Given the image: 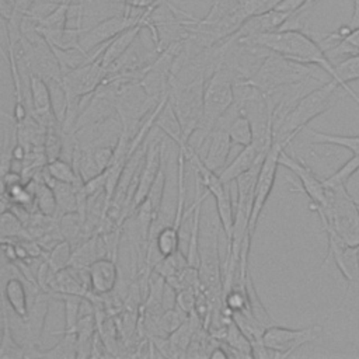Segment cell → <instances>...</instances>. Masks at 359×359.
<instances>
[{
	"label": "cell",
	"instance_id": "obj_1",
	"mask_svg": "<svg viewBox=\"0 0 359 359\" xmlns=\"http://www.w3.org/2000/svg\"><path fill=\"white\" fill-rule=\"evenodd\" d=\"M238 43L261 46L299 63L320 67L331 79L338 81L335 65L331 62L325 49L310 35L297 28L278 29Z\"/></svg>",
	"mask_w": 359,
	"mask_h": 359
},
{
	"label": "cell",
	"instance_id": "obj_2",
	"mask_svg": "<svg viewBox=\"0 0 359 359\" xmlns=\"http://www.w3.org/2000/svg\"><path fill=\"white\" fill-rule=\"evenodd\" d=\"M338 88H342L341 84L331 79L320 87L300 95L285 116L273 126V139L290 144L296 135L306 129L314 118L327 112L332 107L334 95Z\"/></svg>",
	"mask_w": 359,
	"mask_h": 359
},
{
	"label": "cell",
	"instance_id": "obj_3",
	"mask_svg": "<svg viewBox=\"0 0 359 359\" xmlns=\"http://www.w3.org/2000/svg\"><path fill=\"white\" fill-rule=\"evenodd\" d=\"M236 77L233 70L224 63L219 62L217 66L209 73L203 88V114L199 132L198 144H203L208 135L217 125V122L227 114L236 101Z\"/></svg>",
	"mask_w": 359,
	"mask_h": 359
},
{
	"label": "cell",
	"instance_id": "obj_4",
	"mask_svg": "<svg viewBox=\"0 0 359 359\" xmlns=\"http://www.w3.org/2000/svg\"><path fill=\"white\" fill-rule=\"evenodd\" d=\"M310 80H317L313 66L268 50L255 73L247 81L265 94H271L282 88L306 84Z\"/></svg>",
	"mask_w": 359,
	"mask_h": 359
},
{
	"label": "cell",
	"instance_id": "obj_5",
	"mask_svg": "<svg viewBox=\"0 0 359 359\" xmlns=\"http://www.w3.org/2000/svg\"><path fill=\"white\" fill-rule=\"evenodd\" d=\"M328 203L313 209L318 213L323 227L328 226L349 245H359V203L346 187L327 188Z\"/></svg>",
	"mask_w": 359,
	"mask_h": 359
},
{
	"label": "cell",
	"instance_id": "obj_6",
	"mask_svg": "<svg viewBox=\"0 0 359 359\" xmlns=\"http://www.w3.org/2000/svg\"><path fill=\"white\" fill-rule=\"evenodd\" d=\"M206 74H199L188 83H171L168 100L182 128L184 140L189 143L195 132L201 129L203 114V88Z\"/></svg>",
	"mask_w": 359,
	"mask_h": 359
},
{
	"label": "cell",
	"instance_id": "obj_7",
	"mask_svg": "<svg viewBox=\"0 0 359 359\" xmlns=\"http://www.w3.org/2000/svg\"><path fill=\"white\" fill-rule=\"evenodd\" d=\"M160 101L161 100L151 97L140 81H125L122 79L115 98V109L121 119L122 132L133 137V133H136L143 119Z\"/></svg>",
	"mask_w": 359,
	"mask_h": 359
},
{
	"label": "cell",
	"instance_id": "obj_8",
	"mask_svg": "<svg viewBox=\"0 0 359 359\" xmlns=\"http://www.w3.org/2000/svg\"><path fill=\"white\" fill-rule=\"evenodd\" d=\"M107 76L108 70L101 65L100 56H93L88 62L63 73L60 84L66 95V102L86 100L104 83Z\"/></svg>",
	"mask_w": 359,
	"mask_h": 359
},
{
	"label": "cell",
	"instance_id": "obj_9",
	"mask_svg": "<svg viewBox=\"0 0 359 359\" xmlns=\"http://www.w3.org/2000/svg\"><path fill=\"white\" fill-rule=\"evenodd\" d=\"M323 332V325L314 324L304 328H289L283 325H269L262 332V344L273 352L275 358H286L300 346L316 341Z\"/></svg>",
	"mask_w": 359,
	"mask_h": 359
},
{
	"label": "cell",
	"instance_id": "obj_10",
	"mask_svg": "<svg viewBox=\"0 0 359 359\" xmlns=\"http://www.w3.org/2000/svg\"><path fill=\"white\" fill-rule=\"evenodd\" d=\"M289 144L286 142L282 140H276L273 139L272 146L269 147L268 153L265 154L262 163H261V168L258 172V178H257V184H255V198H254V206H252V212H251V217H250V224H248V231L250 236L252 237L254 230L258 224L259 216L266 205V201L273 189L275 185V180H276V172L278 168L280 167L279 164V158H280V153L287 147Z\"/></svg>",
	"mask_w": 359,
	"mask_h": 359
},
{
	"label": "cell",
	"instance_id": "obj_11",
	"mask_svg": "<svg viewBox=\"0 0 359 359\" xmlns=\"http://www.w3.org/2000/svg\"><path fill=\"white\" fill-rule=\"evenodd\" d=\"M142 13L143 10L125 8L123 14L108 17L101 22H98L97 25L86 28L80 41V48L91 55L93 52L98 50L101 46L107 45L112 38H115L122 31L128 29L132 25L140 24Z\"/></svg>",
	"mask_w": 359,
	"mask_h": 359
},
{
	"label": "cell",
	"instance_id": "obj_12",
	"mask_svg": "<svg viewBox=\"0 0 359 359\" xmlns=\"http://www.w3.org/2000/svg\"><path fill=\"white\" fill-rule=\"evenodd\" d=\"M279 164L289 171H292L300 181V188L302 191L307 195L310 199V209L316 208H324L328 203V191L314 171L300 158L296 156H290L286 153V149L280 153Z\"/></svg>",
	"mask_w": 359,
	"mask_h": 359
},
{
	"label": "cell",
	"instance_id": "obj_13",
	"mask_svg": "<svg viewBox=\"0 0 359 359\" xmlns=\"http://www.w3.org/2000/svg\"><path fill=\"white\" fill-rule=\"evenodd\" d=\"M293 14L280 10H269L261 14H255L244 20V22L234 31L227 39L234 42H245L262 34L282 29Z\"/></svg>",
	"mask_w": 359,
	"mask_h": 359
},
{
	"label": "cell",
	"instance_id": "obj_14",
	"mask_svg": "<svg viewBox=\"0 0 359 359\" xmlns=\"http://www.w3.org/2000/svg\"><path fill=\"white\" fill-rule=\"evenodd\" d=\"M163 154H164V143L160 140H153L146 150L144 160L142 164V168L139 171L137 177V185L132 202V212L144 202V199L149 196L157 175L163 167Z\"/></svg>",
	"mask_w": 359,
	"mask_h": 359
},
{
	"label": "cell",
	"instance_id": "obj_15",
	"mask_svg": "<svg viewBox=\"0 0 359 359\" xmlns=\"http://www.w3.org/2000/svg\"><path fill=\"white\" fill-rule=\"evenodd\" d=\"M28 88L31 95V111L32 116L45 128L59 123L52 104V91L49 83L35 73L28 76ZM60 125V123H59Z\"/></svg>",
	"mask_w": 359,
	"mask_h": 359
},
{
	"label": "cell",
	"instance_id": "obj_16",
	"mask_svg": "<svg viewBox=\"0 0 359 359\" xmlns=\"http://www.w3.org/2000/svg\"><path fill=\"white\" fill-rule=\"evenodd\" d=\"M205 143L208 144L206 151L205 156L201 157L203 164L216 172L222 171L227 163V157L233 144L227 132V121L226 125L223 121H219L208 135Z\"/></svg>",
	"mask_w": 359,
	"mask_h": 359
},
{
	"label": "cell",
	"instance_id": "obj_17",
	"mask_svg": "<svg viewBox=\"0 0 359 359\" xmlns=\"http://www.w3.org/2000/svg\"><path fill=\"white\" fill-rule=\"evenodd\" d=\"M49 294L50 293L43 290L36 292L32 306L29 307L28 316L24 320H21L24 324V344L25 349L28 351L36 348V344L42 335L49 310Z\"/></svg>",
	"mask_w": 359,
	"mask_h": 359
},
{
	"label": "cell",
	"instance_id": "obj_18",
	"mask_svg": "<svg viewBox=\"0 0 359 359\" xmlns=\"http://www.w3.org/2000/svg\"><path fill=\"white\" fill-rule=\"evenodd\" d=\"M87 272L91 293L105 296L114 292L118 282V266L115 259L101 257L87 268Z\"/></svg>",
	"mask_w": 359,
	"mask_h": 359
},
{
	"label": "cell",
	"instance_id": "obj_19",
	"mask_svg": "<svg viewBox=\"0 0 359 359\" xmlns=\"http://www.w3.org/2000/svg\"><path fill=\"white\" fill-rule=\"evenodd\" d=\"M269 150V149H268ZM268 150L261 149L258 144L251 143L245 147H243L237 156L224 165L222 171H219V177L224 184H231L236 178H238L241 174L247 172L250 168H252L259 160L265 157Z\"/></svg>",
	"mask_w": 359,
	"mask_h": 359
},
{
	"label": "cell",
	"instance_id": "obj_20",
	"mask_svg": "<svg viewBox=\"0 0 359 359\" xmlns=\"http://www.w3.org/2000/svg\"><path fill=\"white\" fill-rule=\"evenodd\" d=\"M144 27L142 24H136L129 27L128 29L122 31L121 34H118L115 38H112L105 46L102 53L100 55L101 59V65L108 70L118 59H121L128 49L133 45V42L137 39V36L140 35L142 29Z\"/></svg>",
	"mask_w": 359,
	"mask_h": 359
},
{
	"label": "cell",
	"instance_id": "obj_21",
	"mask_svg": "<svg viewBox=\"0 0 359 359\" xmlns=\"http://www.w3.org/2000/svg\"><path fill=\"white\" fill-rule=\"evenodd\" d=\"M222 344L226 346L230 358H254L251 339L231 317H227L226 320L224 332L222 335Z\"/></svg>",
	"mask_w": 359,
	"mask_h": 359
},
{
	"label": "cell",
	"instance_id": "obj_22",
	"mask_svg": "<svg viewBox=\"0 0 359 359\" xmlns=\"http://www.w3.org/2000/svg\"><path fill=\"white\" fill-rule=\"evenodd\" d=\"M3 299L4 303L20 320H24L28 316L29 304L27 296V286L21 278L14 276L6 280L3 289Z\"/></svg>",
	"mask_w": 359,
	"mask_h": 359
},
{
	"label": "cell",
	"instance_id": "obj_23",
	"mask_svg": "<svg viewBox=\"0 0 359 359\" xmlns=\"http://www.w3.org/2000/svg\"><path fill=\"white\" fill-rule=\"evenodd\" d=\"M230 109L224 115L227 118V132L231 139V143L236 146L245 147L251 143H254V129L250 122V119L237 111L234 105V114L230 115Z\"/></svg>",
	"mask_w": 359,
	"mask_h": 359
},
{
	"label": "cell",
	"instance_id": "obj_24",
	"mask_svg": "<svg viewBox=\"0 0 359 359\" xmlns=\"http://www.w3.org/2000/svg\"><path fill=\"white\" fill-rule=\"evenodd\" d=\"M42 178L46 184H50L52 181H59V182H67V184H76L81 181V175L77 172L74 168L73 163L69 160H63L62 157L49 161L43 171H42ZM84 181V180H83Z\"/></svg>",
	"mask_w": 359,
	"mask_h": 359
},
{
	"label": "cell",
	"instance_id": "obj_25",
	"mask_svg": "<svg viewBox=\"0 0 359 359\" xmlns=\"http://www.w3.org/2000/svg\"><path fill=\"white\" fill-rule=\"evenodd\" d=\"M86 28L81 24H76V27H66L63 29L57 31H48V32H41L45 39L60 49H74L80 48V41L84 34Z\"/></svg>",
	"mask_w": 359,
	"mask_h": 359
},
{
	"label": "cell",
	"instance_id": "obj_26",
	"mask_svg": "<svg viewBox=\"0 0 359 359\" xmlns=\"http://www.w3.org/2000/svg\"><path fill=\"white\" fill-rule=\"evenodd\" d=\"M147 244H154L161 257H167L180 250V229L172 223L163 226L156 234L149 236Z\"/></svg>",
	"mask_w": 359,
	"mask_h": 359
},
{
	"label": "cell",
	"instance_id": "obj_27",
	"mask_svg": "<svg viewBox=\"0 0 359 359\" xmlns=\"http://www.w3.org/2000/svg\"><path fill=\"white\" fill-rule=\"evenodd\" d=\"M6 306L7 304L3 302V330H1V342H0V359H21L27 356V351H25V346L18 344L13 335Z\"/></svg>",
	"mask_w": 359,
	"mask_h": 359
},
{
	"label": "cell",
	"instance_id": "obj_28",
	"mask_svg": "<svg viewBox=\"0 0 359 359\" xmlns=\"http://www.w3.org/2000/svg\"><path fill=\"white\" fill-rule=\"evenodd\" d=\"M309 133V139L311 143H328L335 144L341 149L351 151L352 154H359V135H335V133H325L311 128L306 129Z\"/></svg>",
	"mask_w": 359,
	"mask_h": 359
},
{
	"label": "cell",
	"instance_id": "obj_29",
	"mask_svg": "<svg viewBox=\"0 0 359 359\" xmlns=\"http://www.w3.org/2000/svg\"><path fill=\"white\" fill-rule=\"evenodd\" d=\"M83 181V180H81ZM53 188L56 202H57V213H73L79 210V195H77V182L76 184H67V182H59L53 181L50 184Z\"/></svg>",
	"mask_w": 359,
	"mask_h": 359
},
{
	"label": "cell",
	"instance_id": "obj_30",
	"mask_svg": "<svg viewBox=\"0 0 359 359\" xmlns=\"http://www.w3.org/2000/svg\"><path fill=\"white\" fill-rule=\"evenodd\" d=\"M0 233L3 241H11V238H34L24 222L11 209L1 212Z\"/></svg>",
	"mask_w": 359,
	"mask_h": 359
},
{
	"label": "cell",
	"instance_id": "obj_31",
	"mask_svg": "<svg viewBox=\"0 0 359 359\" xmlns=\"http://www.w3.org/2000/svg\"><path fill=\"white\" fill-rule=\"evenodd\" d=\"M56 345L46 351H41V358H77V334L76 331H63Z\"/></svg>",
	"mask_w": 359,
	"mask_h": 359
},
{
	"label": "cell",
	"instance_id": "obj_32",
	"mask_svg": "<svg viewBox=\"0 0 359 359\" xmlns=\"http://www.w3.org/2000/svg\"><path fill=\"white\" fill-rule=\"evenodd\" d=\"M188 266H189V264H188V259H187V254H182L178 250L171 255L160 258L156 262V265L153 266L151 271L161 275L164 279H168V278L180 273L181 271H184Z\"/></svg>",
	"mask_w": 359,
	"mask_h": 359
},
{
	"label": "cell",
	"instance_id": "obj_33",
	"mask_svg": "<svg viewBox=\"0 0 359 359\" xmlns=\"http://www.w3.org/2000/svg\"><path fill=\"white\" fill-rule=\"evenodd\" d=\"M359 170V154H352L344 164H341L331 175L323 180L325 188H338L346 187L351 177Z\"/></svg>",
	"mask_w": 359,
	"mask_h": 359
},
{
	"label": "cell",
	"instance_id": "obj_34",
	"mask_svg": "<svg viewBox=\"0 0 359 359\" xmlns=\"http://www.w3.org/2000/svg\"><path fill=\"white\" fill-rule=\"evenodd\" d=\"M73 247L72 243L66 238L59 240L48 252V264L53 272H59L70 265L73 257Z\"/></svg>",
	"mask_w": 359,
	"mask_h": 359
},
{
	"label": "cell",
	"instance_id": "obj_35",
	"mask_svg": "<svg viewBox=\"0 0 359 359\" xmlns=\"http://www.w3.org/2000/svg\"><path fill=\"white\" fill-rule=\"evenodd\" d=\"M59 297L65 304V330L63 331H76L77 323L81 317V306H83V296L77 294H55Z\"/></svg>",
	"mask_w": 359,
	"mask_h": 359
},
{
	"label": "cell",
	"instance_id": "obj_36",
	"mask_svg": "<svg viewBox=\"0 0 359 359\" xmlns=\"http://www.w3.org/2000/svg\"><path fill=\"white\" fill-rule=\"evenodd\" d=\"M188 317L189 316L177 306L164 310L157 320V335L168 337L177 328H180L188 320Z\"/></svg>",
	"mask_w": 359,
	"mask_h": 359
},
{
	"label": "cell",
	"instance_id": "obj_37",
	"mask_svg": "<svg viewBox=\"0 0 359 359\" xmlns=\"http://www.w3.org/2000/svg\"><path fill=\"white\" fill-rule=\"evenodd\" d=\"M327 55H353V53H359V27L353 28L345 38H342L341 41H338V43L325 50Z\"/></svg>",
	"mask_w": 359,
	"mask_h": 359
},
{
	"label": "cell",
	"instance_id": "obj_38",
	"mask_svg": "<svg viewBox=\"0 0 359 359\" xmlns=\"http://www.w3.org/2000/svg\"><path fill=\"white\" fill-rule=\"evenodd\" d=\"M88 151L100 172L112 165L115 158V146H90Z\"/></svg>",
	"mask_w": 359,
	"mask_h": 359
},
{
	"label": "cell",
	"instance_id": "obj_39",
	"mask_svg": "<svg viewBox=\"0 0 359 359\" xmlns=\"http://www.w3.org/2000/svg\"><path fill=\"white\" fill-rule=\"evenodd\" d=\"M199 296V287H185L181 290H177L175 294V306L181 309L188 316L195 313L196 302Z\"/></svg>",
	"mask_w": 359,
	"mask_h": 359
},
{
	"label": "cell",
	"instance_id": "obj_40",
	"mask_svg": "<svg viewBox=\"0 0 359 359\" xmlns=\"http://www.w3.org/2000/svg\"><path fill=\"white\" fill-rule=\"evenodd\" d=\"M14 3H15L14 15L6 21H15V22L21 24L22 18L27 17L29 14V11L34 8V6L36 4V0H14Z\"/></svg>",
	"mask_w": 359,
	"mask_h": 359
}]
</instances>
